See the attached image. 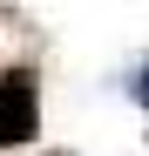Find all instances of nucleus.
<instances>
[{
  "label": "nucleus",
  "mask_w": 149,
  "mask_h": 156,
  "mask_svg": "<svg viewBox=\"0 0 149 156\" xmlns=\"http://www.w3.org/2000/svg\"><path fill=\"white\" fill-rule=\"evenodd\" d=\"M136 102H142V109H149V68L136 75Z\"/></svg>",
  "instance_id": "f03ea898"
},
{
  "label": "nucleus",
  "mask_w": 149,
  "mask_h": 156,
  "mask_svg": "<svg viewBox=\"0 0 149 156\" xmlns=\"http://www.w3.org/2000/svg\"><path fill=\"white\" fill-rule=\"evenodd\" d=\"M41 122V88H34V68H7L0 75V149L27 143Z\"/></svg>",
  "instance_id": "f257e3e1"
}]
</instances>
